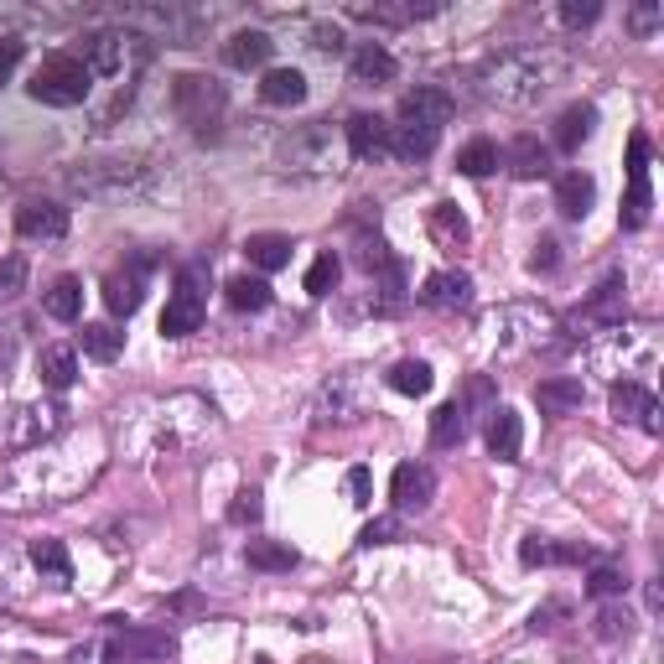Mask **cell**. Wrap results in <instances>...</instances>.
Here are the masks:
<instances>
[{
  "label": "cell",
  "instance_id": "obj_48",
  "mask_svg": "<svg viewBox=\"0 0 664 664\" xmlns=\"http://www.w3.org/2000/svg\"><path fill=\"white\" fill-rule=\"evenodd\" d=\"M21 291H27V260L6 255V260H0V306H11Z\"/></svg>",
  "mask_w": 664,
  "mask_h": 664
},
{
  "label": "cell",
  "instance_id": "obj_6",
  "mask_svg": "<svg viewBox=\"0 0 664 664\" xmlns=\"http://www.w3.org/2000/svg\"><path fill=\"white\" fill-rule=\"evenodd\" d=\"M172 109L182 115V125H193L197 136H208L213 125L224 120L228 94H224V84L208 74H182L177 84H172Z\"/></svg>",
  "mask_w": 664,
  "mask_h": 664
},
{
  "label": "cell",
  "instance_id": "obj_23",
  "mask_svg": "<svg viewBox=\"0 0 664 664\" xmlns=\"http://www.w3.org/2000/svg\"><path fill=\"white\" fill-rule=\"evenodd\" d=\"M582 379L572 374H556V379H540L535 384V406H540V416H572V410H582Z\"/></svg>",
  "mask_w": 664,
  "mask_h": 664
},
{
  "label": "cell",
  "instance_id": "obj_38",
  "mask_svg": "<svg viewBox=\"0 0 664 664\" xmlns=\"http://www.w3.org/2000/svg\"><path fill=\"white\" fill-rule=\"evenodd\" d=\"M592 125H597V109H592V105L560 109V120H556V146H560V152H576V146L592 136Z\"/></svg>",
  "mask_w": 664,
  "mask_h": 664
},
{
  "label": "cell",
  "instance_id": "obj_16",
  "mask_svg": "<svg viewBox=\"0 0 664 664\" xmlns=\"http://www.w3.org/2000/svg\"><path fill=\"white\" fill-rule=\"evenodd\" d=\"M16 234L31 244L68 240V208H62V203H21V208H16Z\"/></svg>",
  "mask_w": 664,
  "mask_h": 664
},
{
  "label": "cell",
  "instance_id": "obj_44",
  "mask_svg": "<svg viewBox=\"0 0 664 664\" xmlns=\"http://www.w3.org/2000/svg\"><path fill=\"white\" fill-rule=\"evenodd\" d=\"M498 162H504V152H498L494 140H468L457 152V172L462 177H488V172H498Z\"/></svg>",
  "mask_w": 664,
  "mask_h": 664
},
{
  "label": "cell",
  "instance_id": "obj_11",
  "mask_svg": "<svg viewBox=\"0 0 664 664\" xmlns=\"http://www.w3.org/2000/svg\"><path fill=\"white\" fill-rule=\"evenodd\" d=\"M654 208L650 193V136L628 140V197H623V228H644Z\"/></svg>",
  "mask_w": 664,
  "mask_h": 664
},
{
  "label": "cell",
  "instance_id": "obj_22",
  "mask_svg": "<svg viewBox=\"0 0 664 664\" xmlns=\"http://www.w3.org/2000/svg\"><path fill=\"white\" fill-rule=\"evenodd\" d=\"M115 644H120V660H172L177 654V638L166 628H115Z\"/></svg>",
  "mask_w": 664,
  "mask_h": 664
},
{
  "label": "cell",
  "instance_id": "obj_49",
  "mask_svg": "<svg viewBox=\"0 0 664 664\" xmlns=\"http://www.w3.org/2000/svg\"><path fill=\"white\" fill-rule=\"evenodd\" d=\"M623 587H628V576H623L618 566H597V572L587 576V592H592V597H623Z\"/></svg>",
  "mask_w": 664,
  "mask_h": 664
},
{
  "label": "cell",
  "instance_id": "obj_29",
  "mask_svg": "<svg viewBox=\"0 0 664 664\" xmlns=\"http://www.w3.org/2000/svg\"><path fill=\"white\" fill-rule=\"evenodd\" d=\"M31 566H37L42 582H52V587H74V560H68L62 540H31Z\"/></svg>",
  "mask_w": 664,
  "mask_h": 664
},
{
  "label": "cell",
  "instance_id": "obj_26",
  "mask_svg": "<svg viewBox=\"0 0 664 664\" xmlns=\"http://www.w3.org/2000/svg\"><path fill=\"white\" fill-rule=\"evenodd\" d=\"M348 74H353V84H363V89H379V84L394 78V58L379 42H363L359 52H353V62H348Z\"/></svg>",
  "mask_w": 664,
  "mask_h": 664
},
{
  "label": "cell",
  "instance_id": "obj_56",
  "mask_svg": "<svg viewBox=\"0 0 664 664\" xmlns=\"http://www.w3.org/2000/svg\"><path fill=\"white\" fill-rule=\"evenodd\" d=\"M312 37H318V42H312L318 52H343V31H338V27H318Z\"/></svg>",
  "mask_w": 664,
  "mask_h": 664
},
{
  "label": "cell",
  "instance_id": "obj_34",
  "mask_svg": "<svg viewBox=\"0 0 664 664\" xmlns=\"http://www.w3.org/2000/svg\"><path fill=\"white\" fill-rule=\"evenodd\" d=\"M441 6H416V0H406V6H390V0H374V6H353V16H363V21H379V27H406V21H426V16H437Z\"/></svg>",
  "mask_w": 664,
  "mask_h": 664
},
{
  "label": "cell",
  "instance_id": "obj_3",
  "mask_svg": "<svg viewBox=\"0 0 664 664\" xmlns=\"http://www.w3.org/2000/svg\"><path fill=\"white\" fill-rule=\"evenodd\" d=\"M74 193L94 197V203H125V197H140L152 187V166L136 162V156H109V162H78L68 172Z\"/></svg>",
  "mask_w": 664,
  "mask_h": 664
},
{
  "label": "cell",
  "instance_id": "obj_7",
  "mask_svg": "<svg viewBox=\"0 0 664 664\" xmlns=\"http://www.w3.org/2000/svg\"><path fill=\"white\" fill-rule=\"evenodd\" d=\"M203 286H208L203 265H182L162 312V338H187V332L203 328V318H208V291Z\"/></svg>",
  "mask_w": 664,
  "mask_h": 664
},
{
  "label": "cell",
  "instance_id": "obj_31",
  "mask_svg": "<svg viewBox=\"0 0 664 664\" xmlns=\"http://www.w3.org/2000/svg\"><path fill=\"white\" fill-rule=\"evenodd\" d=\"M504 162H509L514 177H525V182H535V177H545V172H550V152H545L535 136H519V140H514L509 152H504Z\"/></svg>",
  "mask_w": 664,
  "mask_h": 664
},
{
  "label": "cell",
  "instance_id": "obj_45",
  "mask_svg": "<svg viewBox=\"0 0 664 664\" xmlns=\"http://www.w3.org/2000/svg\"><path fill=\"white\" fill-rule=\"evenodd\" d=\"M338 275H343V260L328 250V255L312 260V271H306V291H312V296H332V291H338Z\"/></svg>",
  "mask_w": 664,
  "mask_h": 664
},
{
  "label": "cell",
  "instance_id": "obj_24",
  "mask_svg": "<svg viewBox=\"0 0 664 664\" xmlns=\"http://www.w3.org/2000/svg\"><path fill=\"white\" fill-rule=\"evenodd\" d=\"M37 374H42V384L52 394L62 390H74V379H78V353L68 343H47L42 353H37Z\"/></svg>",
  "mask_w": 664,
  "mask_h": 664
},
{
  "label": "cell",
  "instance_id": "obj_35",
  "mask_svg": "<svg viewBox=\"0 0 664 664\" xmlns=\"http://www.w3.org/2000/svg\"><path fill=\"white\" fill-rule=\"evenodd\" d=\"M384 384H390L394 394H410V400H421V394H431V384H437V379H431V363L400 359L390 374H384Z\"/></svg>",
  "mask_w": 664,
  "mask_h": 664
},
{
  "label": "cell",
  "instance_id": "obj_39",
  "mask_svg": "<svg viewBox=\"0 0 664 664\" xmlns=\"http://www.w3.org/2000/svg\"><path fill=\"white\" fill-rule=\"evenodd\" d=\"M224 296H228L234 312H265V306H271V286H265V275H234V281L224 286Z\"/></svg>",
  "mask_w": 664,
  "mask_h": 664
},
{
  "label": "cell",
  "instance_id": "obj_33",
  "mask_svg": "<svg viewBox=\"0 0 664 664\" xmlns=\"http://www.w3.org/2000/svg\"><path fill=\"white\" fill-rule=\"evenodd\" d=\"M42 306H47V318L78 322V312H84V281H78V275H58L52 291L42 296Z\"/></svg>",
  "mask_w": 664,
  "mask_h": 664
},
{
  "label": "cell",
  "instance_id": "obj_43",
  "mask_svg": "<svg viewBox=\"0 0 664 664\" xmlns=\"http://www.w3.org/2000/svg\"><path fill=\"white\" fill-rule=\"evenodd\" d=\"M120 348H125V332L115 328V322H89V328H84V353H89V359L109 363V359H120Z\"/></svg>",
  "mask_w": 664,
  "mask_h": 664
},
{
  "label": "cell",
  "instance_id": "obj_10",
  "mask_svg": "<svg viewBox=\"0 0 664 664\" xmlns=\"http://www.w3.org/2000/svg\"><path fill=\"white\" fill-rule=\"evenodd\" d=\"M130 21H136V27H152L162 42L193 47L197 37H203V27L213 21V11H182V6H140V11H130Z\"/></svg>",
  "mask_w": 664,
  "mask_h": 664
},
{
  "label": "cell",
  "instance_id": "obj_57",
  "mask_svg": "<svg viewBox=\"0 0 664 664\" xmlns=\"http://www.w3.org/2000/svg\"><path fill=\"white\" fill-rule=\"evenodd\" d=\"M654 21H660V6H638L634 11V31H654Z\"/></svg>",
  "mask_w": 664,
  "mask_h": 664
},
{
  "label": "cell",
  "instance_id": "obj_13",
  "mask_svg": "<svg viewBox=\"0 0 664 664\" xmlns=\"http://www.w3.org/2000/svg\"><path fill=\"white\" fill-rule=\"evenodd\" d=\"M363 410H369V406H363V379L359 374H332L328 384L318 390L312 416H318V426H328V421L348 426V421H359Z\"/></svg>",
  "mask_w": 664,
  "mask_h": 664
},
{
  "label": "cell",
  "instance_id": "obj_51",
  "mask_svg": "<svg viewBox=\"0 0 664 664\" xmlns=\"http://www.w3.org/2000/svg\"><path fill=\"white\" fill-rule=\"evenodd\" d=\"M348 498H353L359 509H369V504H374V478H369V468L348 472Z\"/></svg>",
  "mask_w": 664,
  "mask_h": 664
},
{
  "label": "cell",
  "instance_id": "obj_1",
  "mask_svg": "<svg viewBox=\"0 0 664 664\" xmlns=\"http://www.w3.org/2000/svg\"><path fill=\"white\" fill-rule=\"evenodd\" d=\"M566 62L556 52H509V58H498L484 68L478 78V94H484L488 105H509V109H525L535 99L550 94V84L560 78Z\"/></svg>",
  "mask_w": 664,
  "mask_h": 664
},
{
  "label": "cell",
  "instance_id": "obj_32",
  "mask_svg": "<svg viewBox=\"0 0 664 664\" xmlns=\"http://www.w3.org/2000/svg\"><path fill=\"white\" fill-rule=\"evenodd\" d=\"M244 255H250V265L255 271H281V265H291V240L286 234H250L244 240Z\"/></svg>",
  "mask_w": 664,
  "mask_h": 664
},
{
  "label": "cell",
  "instance_id": "obj_8",
  "mask_svg": "<svg viewBox=\"0 0 664 664\" xmlns=\"http://www.w3.org/2000/svg\"><path fill=\"white\" fill-rule=\"evenodd\" d=\"M62 416H68V410H62L58 400L21 406L11 421H6V431H0V447H6V452H37L42 441H52L62 431Z\"/></svg>",
  "mask_w": 664,
  "mask_h": 664
},
{
  "label": "cell",
  "instance_id": "obj_21",
  "mask_svg": "<svg viewBox=\"0 0 664 664\" xmlns=\"http://www.w3.org/2000/svg\"><path fill=\"white\" fill-rule=\"evenodd\" d=\"M623 291H628V281H623V271H613L603 281V286L592 291V302L576 312V322H587V328H618L623 322Z\"/></svg>",
  "mask_w": 664,
  "mask_h": 664
},
{
  "label": "cell",
  "instance_id": "obj_25",
  "mask_svg": "<svg viewBox=\"0 0 664 664\" xmlns=\"http://www.w3.org/2000/svg\"><path fill=\"white\" fill-rule=\"evenodd\" d=\"M519 447H525V426L509 406H494V421H488V452L498 462H519Z\"/></svg>",
  "mask_w": 664,
  "mask_h": 664
},
{
  "label": "cell",
  "instance_id": "obj_37",
  "mask_svg": "<svg viewBox=\"0 0 664 664\" xmlns=\"http://www.w3.org/2000/svg\"><path fill=\"white\" fill-rule=\"evenodd\" d=\"M431 441H437V447H462V441H468V406H462V400H447V406L431 416Z\"/></svg>",
  "mask_w": 664,
  "mask_h": 664
},
{
  "label": "cell",
  "instance_id": "obj_12",
  "mask_svg": "<svg viewBox=\"0 0 664 664\" xmlns=\"http://www.w3.org/2000/svg\"><path fill=\"white\" fill-rule=\"evenodd\" d=\"M286 166L306 172V177H328L338 172V140H332L328 125H306L302 136L286 140Z\"/></svg>",
  "mask_w": 664,
  "mask_h": 664
},
{
  "label": "cell",
  "instance_id": "obj_40",
  "mask_svg": "<svg viewBox=\"0 0 664 664\" xmlns=\"http://www.w3.org/2000/svg\"><path fill=\"white\" fill-rule=\"evenodd\" d=\"M437 136L441 130H426V125H390L394 156H406V162H421V156L437 152Z\"/></svg>",
  "mask_w": 664,
  "mask_h": 664
},
{
  "label": "cell",
  "instance_id": "obj_2",
  "mask_svg": "<svg viewBox=\"0 0 664 664\" xmlns=\"http://www.w3.org/2000/svg\"><path fill=\"white\" fill-rule=\"evenodd\" d=\"M94 468H99V457H84V447H68V452H47L42 447L37 452H27V462L11 472V488L31 484V504H62L68 494H78V488L94 478Z\"/></svg>",
  "mask_w": 664,
  "mask_h": 664
},
{
  "label": "cell",
  "instance_id": "obj_30",
  "mask_svg": "<svg viewBox=\"0 0 664 664\" xmlns=\"http://www.w3.org/2000/svg\"><path fill=\"white\" fill-rule=\"evenodd\" d=\"M271 37L265 31H234L224 42V58H228V68H265V58H271Z\"/></svg>",
  "mask_w": 664,
  "mask_h": 664
},
{
  "label": "cell",
  "instance_id": "obj_27",
  "mask_svg": "<svg viewBox=\"0 0 664 664\" xmlns=\"http://www.w3.org/2000/svg\"><path fill=\"white\" fill-rule=\"evenodd\" d=\"M592 197H597V182H592L587 172H566V177L556 182V208H560V218H587V213H592Z\"/></svg>",
  "mask_w": 664,
  "mask_h": 664
},
{
  "label": "cell",
  "instance_id": "obj_28",
  "mask_svg": "<svg viewBox=\"0 0 664 664\" xmlns=\"http://www.w3.org/2000/svg\"><path fill=\"white\" fill-rule=\"evenodd\" d=\"M260 99L275 109H296L306 99V78L296 74V68H271L265 84H260Z\"/></svg>",
  "mask_w": 664,
  "mask_h": 664
},
{
  "label": "cell",
  "instance_id": "obj_36",
  "mask_svg": "<svg viewBox=\"0 0 664 664\" xmlns=\"http://www.w3.org/2000/svg\"><path fill=\"white\" fill-rule=\"evenodd\" d=\"M519 560H525V566H582V560H592V550H582V545L525 540V545H519Z\"/></svg>",
  "mask_w": 664,
  "mask_h": 664
},
{
  "label": "cell",
  "instance_id": "obj_55",
  "mask_svg": "<svg viewBox=\"0 0 664 664\" xmlns=\"http://www.w3.org/2000/svg\"><path fill=\"white\" fill-rule=\"evenodd\" d=\"M21 52H27V47L16 42V37H0V78H11V74H16V62H21Z\"/></svg>",
  "mask_w": 664,
  "mask_h": 664
},
{
  "label": "cell",
  "instance_id": "obj_20",
  "mask_svg": "<svg viewBox=\"0 0 664 664\" xmlns=\"http://www.w3.org/2000/svg\"><path fill=\"white\" fill-rule=\"evenodd\" d=\"M421 306H431V312H462V306L472 302V275L462 271H437L421 281Z\"/></svg>",
  "mask_w": 664,
  "mask_h": 664
},
{
  "label": "cell",
  "instance_id": "obj_53",
  "mask_svg": "<svg viewBox=\"0 0 664 664\" xmlns=\"http://www.w3.org/2000/svg\"><path fill=\"white\" fill-rule=\"evenodd\" d=\"M228 519H234V525H255V519H260V494H255V488H244L240 504L228 509Z\"/></svg>",
  "mask_w": 664,
  "mask_h": 664
},
{
  "label": "cell",
  "instance_id": "obj_4",
  "mask_svg": "<svg viewBox=\"0 0 664 664\" xmlns=\"http://www.w3.org/2000/svg\"><path fill=\"white\" fill-rule=\"evenodd\" d=\"M146 47H140L136 31H94V37H84V68H89V78H125V89H130V78L146 68Z\"/></svg>",
  "mask_w": 664,
  "mask_h": 664
},
{
  "label": "cell",
  "instance_id": "obj_14",
  "mask_svg": "<svg viewBox=\"0 0 664 664\" xmlns=\"http://www.w3.org/2000/svg\"><path fill=\"white\" fill-rule=\"evenodd\" d=\"M660 416L664 410H660L650 384H638V379H618V384H613V421H628V426H638V431L660 437L664 431Z\"/></svg>",
  "mask_w": 664,
  "mask_h": 664
},
{
  "label": "cell",
  "instance_id": "obj_52",
  "mask_svg": "<svg viewBox=\"0 0 664 664\" xmlns=\"http://www.w3.org/2000/svg\"><path fill=\"white\" fill-rule=\"evenodd\" d=\"M628 638V613H623V607H603V613H597V638Z\"/></svg>",
  "mask_w": 664,
  "mask_h": 664
},
{
  "label": "cell",
  "instance_id": "obj_15",
  "mask_svg": "<svg viewBox=\"0 0 664 664\" xmlns=\"http://www.w3.org/2000/svg\"><path fill=\"white\" fill-rule=\"evenodd\" d=\"M156 260L152 255H136L125 271H109L105 275V306L115 312V318H130L140 306V296H146V275H152Z\"/></svg>",
  "mask_w": 664,
  "mask_h": 664
},
{
  "label": "cell",
  "instance_id": "obj_41",
  "mask_svg": "<svg viewBox=\"0 0 664 664\" xmlns=\"http://www.w3.org/2000/svg\"><path fill=\"white\" fill-rule=\"evenodd\" d=\"M244 560H250L255 572H291L302 556H296L291 545H281V540H250L244 545Z\"/></svg>",
  "mask_w": 664,
  "mask_h": 664
},
{
  "label": "cell",
  "instance_id": "obj_5",
  "mask_svg": "<svg viewBox=\"0 0 664 664\" xmlns=\"http://www.w3.org/2000/svg\"><path fill=\"white\" fill-rule=\"evenodd\" d=\"M31 99L37 105H52V109H74L89 99L94 78L89 68H84V58H74V52H52V58H42V68L31 74Z\"/></svg>",
  "mask_w": 664,
  "mask_h": 664
},
{
  "label": "cell",
  "instance_id": "obj_19",
  "mask_svg": "<svg viewBox=\"0 0 664 664\" xmlns=\"http://www.w3.org/2000/svg\"><path fill=\"white\" fill-rule=\"evenodd\" d=\"M348 136V152L359 156V162H390L394 156V140H390V125L379 120V115H353L343 125Z\"/></svg>",
  "mask_w": 664,
  "mask_h": 664
},
{
  "label": "cell",
  "instance_id": "obj_42",
  "mask_svg": "<svg viewBox=\"0 0 664 664\" xmlns=\"http://www.w3.org/2000/svg\"><path fill=\"white\" fill-rule=\"evenodd\" d=\"M431 234H437L441 250H457V244H468V218L457 213V203H437V208H431Z\"/></svg>",
  "mask_w": 664,
  "mask_h": 664
},
{
  "label": "cell",
  "instance_id": "obj_46",
  "mask_svg": "<svg viewBox=\"0 0 664 664\" xmlns=\"http://www.w3.org/2000/svg\"><path fill=\"white\" fill-rule=\"evenodd\" d=\"M68 664H125V660H120L115 634H99V638H89V644H78V650L68 654Z\"/></svg>",
  "mask_w": 664,
  "mask_h": 664
},
{
  "label": "cell",
  "instance_id": "obj_9",
  "mask_svg": "<svg viewBox=\"0 0 664 664\" xmlns=\"http://www.w3.org/2000/svg\"><path fill=\"white\" fill-rule=\"evenodd\" d=\"M592 363L603 369V374H634L638 363H654V338L650 332H638V328H607L603 332V343L592 348Z\"/></svg>",
  "mask_w": 664,
  "mask_h": 664
},
{
  "label": "cell",
  "instance_id": "obj_17",
  "mask_svg": "<svg viewBox=\"0 0 664 664\" xmlns=\"http://www.w3.org/2000/svg\"><path fill=\"white\" fill-rule=\"evenodd\" d=\"M452 94L437 89V84H421V89H410L400 99V125H426V130H441V125L452 120Z\"/></svg>",
  "mask_w": 664,
  "mask_h": 664
},
{
  "label": "cell",
  "instance_id": "obj_54",
  "mask_svg": "<svg viewBox=\"0 0 664 664\" xmlns=\"http://www.w3.org/2000/svg\"><path fill=\"white\" fill-rule=\"evenodd\" d=\"M556 265H560V244H556V240H540V244H535V260H529V271H545V275H550Z\"/></svg>",
  "mask_w": 664,
  "mask_h": 664
},
{
  "label": "cell",
  "instance_id": "obj_47",
  "mask_svg": "<svg viewBox=\"0 0 664 664\" xmlns=\"http://www.w3.org/2000/svg\"><path fill=\"white\" fill-rule=\"evenodd\" d=\"M394 540H406V519H400V514H379L359 535V545H394Z\"/></svg>",
  "mask_w": 664,
  "mask_h": 664
},
{
  "label": "cell",
  "instance_id": "obj_18",
  "mask_svg": "<svg viewBox=\"0 0 664 664\" xmlns=\"http://www.w3.org/2000/svg\"><path fill=\"white\" fill-rule=\"evenodd\" d=\"M390 498H394V509H416L421 514L431 498H437V472L426 468V462H400L390 478Z\"/></svg>",
  "mask_w": 664,
  "mask_h": 664
},
{
  "label": "cell",
  "instance_id": "obj_50",
  "mask_svg": "<svg viewBox=\"0 0 664 664\" xmlns=\"http://www.w3.org/2000/svg\"><path fill=\"white\" fill-rule=\"evenodd\" d=\"M597 16H603L597 0H566V6H560V21H566V27H592Z\"/></svg>",
  "mask_w": 664,
  "mask_h": 664
}]
</instances>
